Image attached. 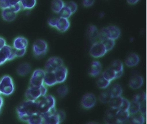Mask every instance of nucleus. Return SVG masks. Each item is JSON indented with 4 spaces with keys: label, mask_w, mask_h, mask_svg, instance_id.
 Listing matches in <instances>:
<instances>
[{
    "label": "nucleus",
    "mask_w": 147,
    "mask_h": 124,
    "mask_svg": "<svg viewBox=\"0 0 147 124\" xmlns=\"http://www.w3.org/2000/svg\"><path fill=\"white\" fill-rule=\"evenodd\" d=\"M17 112L19 118L23 121L27 122L32 115L38 112V102L32 100H25L17 107Z\"/></svg>",
    "instance_id": "obj_1"
},
{
    "label": "nucleus",
    "mask_w": 147,
    "mask_h": 124,
    "mask_svg": "<svg viewBox=\"0 0 147 124\" xmlns=\"http://www.w3.org/2000/svg\"><path fill=\"white\" fill-rule=\"evenodd\" d=\"M43 99L38 102V112L43 116L52 115L56 112V100L52 95L44 96Z\"/></svg>",
    "instance_id": "obj_2"
},
{
    "label": "nucleus",
    "mask_w": 147,
    "mask_h": 124,
    "mask_svg": "<svg viewBox=\"0 0 147 124\" xmlns=\"http://www.w3.org/2000/svg\"><path fill=\"white\" fill-rule=\"evenodd\" d=\"M47 89L44 84L40 86H31L28 87L25 93L27 100L36 101L40 97H43L47 94Z\"/></svg>",
    "instance_id": "obj_3"
},
{
    "label": "nucleus",
    "mask_w": 147,
    "mask_h": 124,
    "mask_svg": "<svg viewBox=\"0 0 147 124\" xmlns=\"http://www.w3.org/2000/svg\"><path fill=\"white\" fill-rule=\"evenodd\" d=\"M1 93L4 95H10L14 91V86L11 77L5 75L2 77L0 81Z\"/></svg>",
    "instance_id": "obj_4"
},
{
    "label": "nucleus",
    "mask_w": 147,
    "mask_h": 124,
    "mask_svg": "<svg viewBox=\"0 0 147 124\" xmlns=\"http://www.w3.org/2000/svg\"><path fill=\"white\" fill-rule=\"evenodd\" d=\"M15 49L5 45L0 50V65L3 64L7 60H11L16 58Z\"/></svg>",
    "instance_id": "obj_5"
},
{
    "label": "nucleus",
    "mask_w": 147,
    "mask_h": 124,
    "mask_svg": "<svg viewBox=\"0 0 147 124\" xmlns=\"http://www.w3.org/2000/svg\"><path fill=\"white\" fill-rule=\"evenodd\" d=\"M107 52V51L104 45L100 42L94 43L90 50V56L95 58H100L104 56Z\"/></svg>",
    "instance_id": "obj_6"
},
{
    "label": "nucleus",
    "mask_w": 147,
    "mask_h": 124,
    "mask_svg": "<svg viewBox=\"0 0 147 124\" xmlns=\"http://www.w3.org/2000/svg\"><path fill=\"white\" fill-rule=\"evenodd\" d=\"M46 71L42 69H36L34 72L30 79L31 86H40L43 84Z\"/></svg>",
    "instance_id": "obj_7"
},
{
    "label": "nucleus",
    "mask_w": 147,
    "mask_h": 124,
    "mask_svg": "<svg viewBox=\"0 0 147 124\" xmlns=\"http://www.w3.org/2000/svg\"><path fill=\"white\" fill-rule=\"evenodd\" d=\"M63 61L60 58L57 57H51L45 65V71L54 72L58 68L63 66Z\"/></svg>",
    "instance_id": "obj_8"
},
{
    "label": "nucleus",
    "mask_w": 147,
    "mask_h": 124,
    "mask_svg": "<svg viewBox=\"0 0 147 124\" xmlns=\"http://www.w3.org/2000/svg\"><path fill=\"white\" fill-rule=\"evenodd\" d=\"M32 50L35 56H40L46 53L48 50V44L45 40H38L34 43Z\"/></svg>",
    "instance_id": "obj_9"
},
{
    "label": "nucleus",
    "mask_w": 147,
    "mask_h": 124,
    "mask_svg": "<svg viewBox=\"0 0 147 124\" xmlns=\"http://www.w3.org/2000/svg\"><path fill=\"white\" fill-rule=\"evenodd\" d=\"M96 101V97L94 94L88 93L82 97L81 99V105L85 109H90L95 105Z\"/></svg>",
    "instance_id": "obj_10"
},
{
    "label": "nucleus",
    "mask_w": 147,
    "mask_h": 124,
    "mask_svg": "<svg viewBox=\"0 0 147 124\" xmlns=\"http://www.w3.org/2000/svg\"><path fill=\"white\" fill-rule=\"evenodd\" d=\"M54 73L57 83H61L65 81L68 75V69L64 65L58 68L55 70Z\"/></svg>",
    "instance_id": "obj_11"
},
{
    "label": "nucleus",
    "mask_w": 147,
    "mask_h": 124,
    "mask_svg": "<svg viewBox=\"0 0 147 124\" xmlns=\"http://www.w3.org/2000/svg\"><path fill=\"white\" fill-rule=\"evenodd\" d=\"M106 28L107 38L115 40L120 37L121 30L118 27L115 25H110Z\"/></svg>",
    "instance_id": "obj_12"
},
{
    "label": "nucleus",
    "mask_w": 147,
    "mask_h": 124,
    "mask_svg": "<svg viewBox=\"0 0 147 124\" xmlns=\"http://www.w3.org/2000/svg\"><path fill=\"white\" fill-rule=\"evenodd\" d=\"M144 83V79L143 78L139 75H136L132 76L129 82V86L134 90L140 88Z\"/></svg>",
    "instance_id": "obj_13"
},
{
    "label": "nucleus",
    "mask_w": 147,
    "mask_h": 124,
    "mask_svg": "<svg viewBox=\"0 0 147 124\" xmlns=\"http://www.w3.org/2000/svg\"><path fill=\"white\" fill-rule=\"evenodd\" d=\"M70 27V22L68 19L60 17L57 18L55 28L61 32H66Z\"/></svg>",
    "instance_id": "obj_14"
},
{
    "label": "nucleus",
    "mask_w": 147,
    "mask_h": 124,
    "mask_svg": "<svg viewBox=\"0 0 147 124\" xmlns=\"http://www.w3.org/2000/svg\"><path fill=\"white\" fill-rule=\"evenodd\" d=\"M139 56L137 54L132 53L128 55V56L127 57L125 61V64L127 66L131 68L136 66L139 63Z\"/></svg>",
    "instance_id": "obj_15"
},
{
    "label": "nucleus",
    "mask_w": 147,
    "mask_h": 124,
    "mask_svg": "<svg viewBox=\"0 0 147 124\" xmlns=\"http://www.w3.org/2000/svg\"><path fill=\"white\" fill-rule=\"evenodd\" d=\"M57 83L53 72H46L44 77L43 84L47 86H53Z\"/></svg>",
    "instance_id": "obj_16"
},
{
    "label": "nucleus",
    "mask_w": 147,
    "mask_h": 124,
    "mask_svg": "<svg viewBox=\"0 0 147 124\" xmlns=\"http://www.w3.org/2000/svg\"><path fill=\"white\" fill-rule=\"evenodd\" d=\"M27 46V40L25 38L21 36L16 38L13 43V47L15 50L26 49Z\"/></svg>",
    "instance_id": "obj_17"
},
{
    "label": "nucleus",
    "mask_w": 147,
    "mask_h": 124,
    "mask_svg": "<svg viewBox=\"0 0 147 124\" xmlns=\"http://www.w3.org/2000/svg\"><path fill=\"white\" fill-rule=\"evenodd\" d=\"M130 117V114L128 111H124L122 109H118L116 114V119L117 123L121 124L125 122Z\"/></svg>",
    "instance_id": "obj_18"
},
{
    "label": "nucleus",
    "mask_w": 147,
    "mask_h": 124,
    "mask_svg": "<svg viewBox=\"0 0 147 124\" xmlns=\"http://www.w3.org/2000/svg\"><path fill=\"white\" fill-rule=\"evenodd\" d=\"M118 109H111L107 111L105 117V122L107 124H116L117 123L116 119V114Z\"/></svg>",
    "instance_id": "obj_19"
},
{
    "label": "nucleus",
    "mask_w": 147,
    "mask_h": 124,
    "mask_svg": "<svg viewBox=\"0 0 147 124\" xmlns=\"http://www.w3.org/2000/svg\"><path fill=\"white\" fill-rule=\"evenodd\" d=\"M102 70V65L100 63L97 61H94L91 64V68L89 75L92 76H97L100 74Z\"/></svg>",
    "instance_id": "obj_20"
},
{
    "label": "nucleus",
    "mask_w": 147,
    "mask_h": 124,
    "mask_svg": "<svg viewBox=\"0 0 147 124\" xmlns=\"http://www.w3.org/2000/svg\"><path fill=\"white\" fill-rule=\"evenodd\" d=\"M16 13H14L10 7L2 10V17L3 19L7 22H11L14 21L16 19Z\"/></svg>",
    "instance_id": "obj_21"
},
{
    "label": "nucleus",
    "mask_w": 147,
    "mask_h": 124,
    "mask_svg": "<svg viewBox=\"0 0 147 124\" xmlns=\"http://www.w3.org/2000/svg\"><path fill=\"white\" fill-rule=\"evenodd\" d=\"M43 124H60L59 117L56 114V111L55 113L52 115H48L43 116Z\"/></svg>",
    "instance_id": "obj_22"
},
{
    "label": "nucleus",
    "mask_w": 147,
    "mask_h": 124,
    "mask_svg": "<svg viewBox=\"0 0 147 124\" xmlns=\"http://www.w3.org/2000/svg\"><path fill=\"white\" fill-rule=\"evenodd\" d=\"M98 29L95 25H91L89 26L88 30V36L93 43L97 42L96 40L98 39Z\"/></svg>",
    "instance_id": "obj_23"
},
{
    "label": "nucleus",
    "mask_w": 147,
    "mask_h": 124,
    "mask_svg": "<svg viewBox=\"0 0 147 124\" xmlns=\"http://www.w3.org/2000/svg\"><path fill=\"white\" fill-rule=\"evenodd\" d=\"M64 6L65 3L63 0H53L52 1L51 9L56 14H59Z\"/></svg>",
    "instance_id": "obj_24"
},
{
    "label": "nucleus",
    "mask_w": 147,
    "mask_h": 124,
    "mask_svg": "<svg viewBox=\"0 0 147 124\" xmlns=\"http://www.w3.org/2000/svg\"><path fill=\"white\" fill-rule=\"evenodd\" d=\"M43 117L41 114L37 112L31 115L28 119L27 123L30 124H43Z\"/></svg>",
    "instance_id": "obj_25"
},
{
    "label": "nucleus",
    "mask_w": 147,
    "mask_h": 124,
    "mask_svg": "<svg viewBox=\"0 0 147 124\" xmlns=\"http://www.w3.org/2000/svg\"><path fill=\"white\" fill-rule=\"evenodd\" d=\"M31 66L28 63L21 64L17 69V73L21 76H25L31 71Z\"/></svg>",
    "instance_id": "obj_26"
},
{
    "label": "nucleus",
    "mask_w": 147,
    "mask_h": 124,
    "mask_svg": "<svg viewBox=\"0 0 147 124\" xmlns=\"http://www.w3.org/2000/svg\"><path fill=\"white\" fill-rule=\"evenodd\" d=\"M123 98L120 97H111L109 103L110 104V107L112 109H119L122 103Z\"/></svg>",
    "instance_id": "obj_27"
},
{
    "label": "nucleus",
    "mask_w": 147,
    "mask_h": 124,
    "mask_svg": "<svg viewBox=\"0 0 147 124\" xmlns=\"http://www.w3.org/2000/svg\"><path fill=\"white\" fill-rule=\"evenodd\" d=\"M140 104L136 101L132 100L131 102H129V107L128 108V112L130 115H132L138 113L140 111Z\"/></svg>",
    "instance_id": "obj_28"
},
{
    "label": "nucleus",
    "mask_w": 147,
    "mask_h": 124,
    "mask_svg": "<svg viewBox=\"0 0 147 124\" xmlns=\"http://www.w3.org/2000/svg\"><path fill=\"white\" fill-rule=\"evenodd\" d=\"M109 92L111 97H120L122 94L123 90L119 84H115L110 88Z\"/></svg>",
    "instance_id": "obj_29"
},
{
    "label": "nucleus",
    "mask_w": 147,
    "mask_h": 124,
    "mask_svg": "<svg viewBox=\"0 0 147 124\" xmlns=\"http://www.w3.org/2000/svg\"><path fill=\"white\" fill-rule=\"evenodd\" d=\"M116 74L117 73L114 70L109 68L103 72L102 75L107 80L111 82L116 79Z\"/></svg>",
    "instance_id": "obj_30"
},
{
    "label": "nucleus",
    "mask_w": 147,
    "mask_h": 124,
    "mask_svg": "<svg viewBox=\"0 0 147 124\" xmlns=\"http://www.w3.org/2000/svg\"><path fill=\"white\" fill-rule=\"evenodd\" d=\"M110 68L114 70L116 73L123 72V64L122 62L119 60L113 61L111 64Z\"/></svg>",
    "instance_id": "obj_31"
},
{
    "label": "nucleus",
    "mask_w": 147,
    "mask_h": 124,
    "mask_svg": "<svg viewBox=\"0 0 147 124\" xmlns=\"http://www.w3.org/2000/svg\"><path fill=\"white\" fill-rule=\"evenodd\" d=\"M24 9H32L36 4V0H21L20 2Z\"/></svg>",
    "instance_id": "obj_32"
},
{
    "label": "nucleus",
    "mask_w": 147,
    "mask_h": 124,
    "mask_svg": "<svg viewBox=\"0 0 147 124\" xmlns=\"http://www.w3.org/2000/svg\"><path fill=\"white\" fill-rule=\"evenodd\" d=\"M111 82L106 79L102 75H101L97 80V84L98 87L101 89H105L109 87L110 84Z\"/></svg>",
    "instance_id": "obj_33"
},
{
    "label": "nucleus",
    "mask_w": 147,
    "mask_h": 124,
    "mask_svg": "<svg viewBox=\"0 0 147 124\" xmlns=\"http://www.w3.org/2000/svg\"><path fill=\"white\" fill-rule=\"evenodd\" d=\"M100 42H102V44L104 45L106 50H107V52L112 50L115 45V40H112L109 38L105 39L103 40L102 41H101Z\"/></svg>",
    "instance_id": "obj_34"
},
{
    "label": "nucleus",
    "mask_w": 147,
    "mask_h": 124,
    "mask_svg": "<svg viewBox=\"0 0 147 124\" xmlns=\"http://www.w3.org/2000/svg\"><path fill=\"white\" fill-rule=\"evenodd\" d=\"M138 113L132 115L131 122L132 124H144L145 119L142 114H138Z\"/></svg>",
    "instance_id": "obj_35"
},
{
    "label": "nucleus",
    "mask_w": 147,
    "mask_h": 124,
    "mask_svg": "<svg viewBox=\"0 0 147 124\" xmlns=\"http://www.w3.org/2000/svg\"><path fill=\"white\" fill-rule=\"evenodd\" d=\"M59 14L60 17L64 18L66 19H69L71 17V16L72 15V13L69 10V9L65 6L61 10V11L59 12Z\"/></svg>",
    "instance_id": "obj_36"
},
{
    "label": "nucleus",
    "mask_w": 147,
    "mask_h": 124,
    "mask_svg": "<svg viewBox=\"0 0 147 124\" xmlns=\"http://www.w3.org/2000/svg\"><path fill=\"white\" fill-rule=\"evenodd\" d=\"M111 98V96L109 91H104L99 96V99L100 101L103 103H107L109 102Z\"/></svg>",
    "instance_id": "obj_37"
},
{
    "label": "nucleus",
    "mask_w": 147,
    "mask_h": 124,
    "mask_svg": "<svg viewBox=\"0 0 147 124\" xmlns=\"http://www.w3.org/2000/svg\"><path fill=\"white\" fill-rule=\"evenodd\" d=\"M68 92V88L66 86H61L58 87L57 90V93L58 95L61 97L63 98L65 97Z\"/></svg>",
    "instance_id": "obj_38"
},
{
    "label": "nucleus",
    "mask_w": 147,
    "mask_h": 124,
    "mask_svg": "<svg viewBox=\"0 0 147 124\" xmlns=\"http://www.w3.org/2000/svg\"><path fill=\"white\" fill-rule=\"evenodd\" d=\"M133 100L136 101L138 103H140V104H141L142 103L146 102V94L145 92H143V93H140L138 95H136L135 96H134Z\"/></svg>",
    "instance_id": "obj_39"
},
{
    "label": "nucleus",
    "mask_w": 147,
    "mask_h": 124,
    "mask_svg": "<svg viewBox=\"0 0 147 124\" xmlns=\"http://www.w3.org/2000/svg\"><path fill=\"white\" fill-rule=\"evenodd\" d=\"M65 6L69 9L72 14H74L77 10V5L74 1H70L67 2L66 4H65Z\"/></svg>",
    "instance_id": "obj_40"
},
{
    "label": "nucleus",
    "mask_w": 147,
    "mask_h": 124,
    "mask_svg": "<svg viewBox=\"0 0 147 124\" xmlns=\"http://www.w3.org/2000/svg\"><path fill=\"white\" fill-rule=\"evenodd\" d=\"M129 107V101L128 100L123 98L122 103L119 109L124 110V111H128Z\"/></svg>",
    "instance_id": "obj_41"
},
{
    "label": "nucleus",
    "mask_w": 147,
    "mask_h": 124,
    "mask_svg": "<svg viewBox=\"0 0 147 124\" xmlns=\"http://www.w3.org/2000/svg\"><path fill=\"white\" fill-rule=\"evenodd\" d=\"M10 4L8 0H0V8L2 10L9 8L10 7Z\"/></svg>",
    "instance_id": "obj_42"
},
{
    "label": "nucleus",
    "mask_w": 147,
    "mask_h": 124,
    "mask_svg": "<svg viewBox=\"0 0 147 124\" xmlns=\"http://www.w3.org/2000/svg\"><path fill=\"white\" fill-rule=\"evenodd\" d=\"M21 8H22V6H21V3H17V4H16V5H11L10 7V9L15 13H18L21 10Z\"/></svg>",
    "instance_id": "obj_43"
},
{
    "label": "nucleus",
    "mask_w": 147,
    "mask_h": 124,
    "mask_svg": "<svg viewBox=\"0 0 147 124\" xmlns=\"http://www.w3.org/2000/svg\"><path fill=\"white\" fill-rule=\"evenodd\" d=\"M56 114L59 117L60 123H61L65 119V113L62 111H56Z\"/></svg>",
    "instance_id": "obj_44"
},
{
    "label": "nucleus",
    "mask_w": 147,
    "mask_h": 124,
    "mask_svg": "<svg viewBox=\"0 0 147 124\" xmlns=\"http://www.w3.org/2000/svg\"><path fill=\"white\" fill-rule=\"evenodd\" d=\"M26 53V49L22 50H15V54L16 57H21L24 56Z\"/></svg>",
    "instance_id": "obj_45"
},
{
    "label": "nucleus",
    "mask_w": 147,
    "mask_h": 124,
    "mask_svg": "<svg viewBox=\"0 0 147 124\" xmlns=\"http://www.w3.org/2000/svg\"><path fill=\"white\" fill-rule=\"evenodd\" d=\"M95 2V0H82V4L86 7L92 6Z\"/></svg>",
    "instance_id": "obj_46"
},
{
    "label": "nucleus",
    "mask_w": 147,
    "mask_h": 124,
    "mask_svg": "<svg viewBox=\"0 0 147 124\" xmlns=\"http://www.w3.org/2000/svg\"><path fill=\"white\" fill-rule=\"evenodd\" d=\"M57 18H50L48 20V23L49 25L52 27H55L56 23H57Z\"/></svg>",
    "instance_id": "obj_47"
},
{
    "label": "nucleus",
    "mask_w": 147,
    "mask_h": 124,
    "mask_svg": "<svg viewBox=\"0 0 147 124\" xmlns=\"http://www.w3.org/2000/svg\"><path fill=\"white\" fill-rule=\"evenodd\" d=\"M6 45V41L4 39L0 38V50Z\"/></svg>",
    "instance_id": "obj_48"
},
{
    "label": "nucleus",
    "mask_w": 147,
    "mask_h": 124,
    "mask_svg": "<svg viewBox=\"0 0 147 124\" xmlns=\"http://www.w3.org/2000/svg\"><path fill=\"white\" fill-rule=\"evenodd\" d=\"M10 5H14L17 3H20L21 0H8Z\"/></svg>",
    "instance_id": "obj_49"
},
{
    "label": "nucleus",
    "mask_w": 147,
    "mask_h": 124,
    "mask_svg": "<svg viewBox=\"0 0 147 124\" xmlns=\"http://www.w3.org/2000/svg\"><path fill=\"white\" fill-rule=\"evenodd\" d=\"M139 0H127V2L130 5H135L139 2Z\"/></svg>",
    "instance_id": "obj_50"
},
{
    "label": "nucleus",
    "mask_w": 147,
    "mask_h": 124,
    "mask_svg": "<svg viewBox=\"0 0 147 124\" xmlns=\"http://www.w3.org/2000/svg\"><path fill=\"white\" fill-rule=\"evenodd\" d=\"M2 105H3V99L0 97V111H1V107H2Z\"/></svg>",
    "instance_id": "obj_51"
},
{
    "label": "nucleus",
    "mask_w": 147,
    "mask_h": 124,
    "mask_svg": "<svg viewBox=\"0 0 147 124\" xmlns=\"http://www.w3.org/2000/svg\"><path fill=\"white\" fill-rule=\"evenodd\" d=\"M1 94V90H0V94Z\"/></svg>",
    "instance_id": "obj_52"
}]
</instances>
